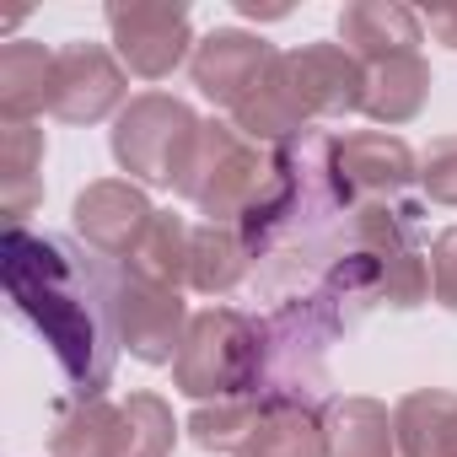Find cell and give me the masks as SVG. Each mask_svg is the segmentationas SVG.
Instances as JSON below:
<instances>
[{"instance_id":"3957f363","label":"cell","mask_w":457,"mask_h":457,"mask_svg":"<svg viewBox=\"0 0 457 457\" xmlns=\"http://www.w3.org/2000/svg\"><path fill=\"white\" fill-rule=\"evenodd\" d=\"M270 167H275V145H253L237 124L204 119L183 156L172 194L215 226H243V215L270 183Z\"/></svg>"},{"instance_id":"9c48e42d","label":"cell","mask_w":457,"mask_h":457,"mask_svg":"<svg viewBox=\"0 0 457 457\" xmlns=\"http://www.w3.org/2000/svg\"><path fill=\"white\" fill-rule=\"evenodd\" d=\"M113 318H119V345L140 361V366H172L183 339H188V302L183 291L135 280V275H113Z\"/></svg>"},{"instance_id":"7402d4cb","label":"cell","mask_w":457,"mask_h":457,"mask_svg":"<svg viewBox=\"0 0 457 457\" xmlns=\"http://www.w3.org/2000/svg\"><path fill=\"white\" fill-rule=\"evenodd\" d=\"M188 248H194V226L183 215H172V210H156V220L145 226V237L135 243V253L119 270L135 275V280L183 291L188 286Z\"/></svg>"},{"instance_id":"d6986e66","label":"cell","mask_w":457,"mask_h":457,"mask_svg":"<svg viewBox=\"0 0 457 457\" xmlns=\"http://www.w3.org/2000/svg\"><path fill=\"white\" fill-rule=\"evenodd\" d=\"M253 248L237 226H215V220H199L194 226V248H188V291L199 296H232L248 270H253Z\"/></svg>"},{"instance_id":"cb8c5ba5","label":"cell","mask_w":457,"mask_h":457,"mask_svg":"<svg viewBox=\"0 0 457 457\" xmlns=\"http://www.w3.org/2000/svg\"><path fill=\"white\" fill-rule=\"evenodd\" d=\"M264 414V393H248V398H226V403H199L188 414V441L199 452H220V457H243L253 425Z\"/></svg>"},{"instance_id":"7c38bea8","label":"cell","mask_w":457,"mask_h":457,"mask_svg":"<svg viewBox=\"0 0 457 457\" xmlns=\"http://www.w3.org/2000/svg\"><path fill=\"white\" fill-rule=\"evenodd\" d=\"M286 71H291V87H296V97H302V108H307L312 124L361 113L366 65L345 44H302V49H286Z\"/></svg>"},{"instance_id":"5bb4252c","label":"cell","mask_w":457,"mask_h":457,"mask_svg":"<svg viewBox=\"0 0 457 457\" xmlns=\"http://www.w3.org/2000/svg\"><path fill=\"white\" fill-rule=\"evenodd\" d=\"M328 457H398L393 409L371 393H334L323 409Z\"/></svg>"},{"instance_id":"4316f807","label":"cell","mask_w":457,"mask_h":457,"mask_svg":"<svg viewBox=\"0 0 457 457\" xmlns=\"http://www.w3.org/2000/svg\"><path fill=\"white\" fill-rule=\"evenodd\" d=\"M420 17H425V33H430L436 44L457 49V6H425Z\"/></svg>"},{"instance_id":"ac0fdd59","label":"cell","mask_w":457,"mask_h":457,"mask_svg":"<svg viewBox=\"0 0 457 457\" xmlns=\"http://www.w3.org/2000/svg\"><path fill=\"white\" fill-rule=\"evenodd\" d=\"M259 393H264V387H259ZM243 457H328L323 409H318V403H296V398L264 393V414H259V425H253Z\"/></svg>"},{"instance_id":"8fae6325","label":"cell","mask_w":457,"mask_h":457,"mask_svg":"<svg viewBox=\"0 0 457 457\" xmlns=\"http://www.w3.org/2000/svg\"><path fill=\"white\" fill-rule=\"evenodd\" d=\"M275 44H264L259 33H248V28H210L204 38H199V49H194V60H188V76H194V87L215 103V108H237L259 81H264V71L275 65Z\"/></svg>"},{"instance_id":"ba28073f","label":"cell","mask_w":457,"mask_h":457,"mask_svg":"<svg viewBox=\"0 0 457 457\" xmlns=\"http://www.w3.org/2000/svg\"><path fill=\"white\" fill-rule=\"evenodd\" d=\"M129 108V71L108 44H60L54 49V81H49V113L60 124H103Z\"/></svg>"},{"instance_id":"ffe728a7","label":"cell","mask_w":457,"mask_h":457,"mask_svg":"<svg viewBox=\"0 0 457 457\" xmlns=\"http://www.w3.org/2000/svg\"><path fill=\"white\" fill-rule=\"evenodd\" d=\"M49 81H54V49L33 38L0 49V124H33V113H49Z\"/></svg>"},{"instance_id":"83f0119b","label":"cell","mask_w":457,"mask_h":457,"mask_svg":"<svg viewBox=\"0 0 457 457\" xmlns=\"http://www.w3.org/2000/svg\"><path fill=\"white\" fill-rule=\"evenodd\" d=\"M237 12H243V17H259V22H280V17H291V6H259V0H237Z\"/></svg>"},{"instance_id":"44dd1931","label":"cell","mask_w":457,"mask_h":457,"mask_svg":"<svg viewBox=\"0 0 457 457\" xmlns=\"http://www.w3.org/2000/svg\"><path fill=\"white\" fill-rule=\"evenodd\" d=\"M113 441H119V403L113 398L65 393L54 403V425H49L54 457H113Z\"/></svg>"},{"instance_id":"30bf717a","label":"cell","mask_w":457,"mask_h":457,"mask_svg":"<svg viewBox=\"0 0 457 457\" xmlns=\"http://www.w3.org/2000/svg\"><path fill=\"white\" fill-rule=\"evenodd\" d=\"M156 220V204L145 199L140 183L129 178H97L76 194L71 204V226H76V237L97 253V259H129L135 243L145 237V226Z\"/></svg>"},{"instance_id":"d4e9b609","label":"cell","mask_w":457,"mask_h":457,"mask_svg":"<svg viewBox=\"0 0 457 457\" xmlns=\"http://www.w3.org/2000/svg\"><path fill=\"white\" fill-rule=\"evenodd\" d=\"M420 194L430 204L457 210V135H436L420 156Z\"/></svg>"},{"instance_id":"8992f818","label":"cell","mask_w":457,"mask_h":457,"mask_svg":"<svg viewBox=\"0 0 457 457\" xmlns=\"http://www.w3.org/2000/svg\"><path fill=\"white\" fill-rule=\"evenodd\" d=\"M103 22L113 33V54L140 81H167L199 49L188 6H178V0H113V6H103Z\"/></svg>"},{"instance_id":"7a4b0ae2","label":"cell","mask_w":457,"mask_h":457,"mask_svg":"<svg viewBox=\"0 0 457 457\" xmlns=\"http://www.w3.org/2000/svg\"><path fill=\"white\" fill-rule=\"evenodd\" d=\"M270 350L264 323L237 307H204L188 323V339L172 361V387L194 403H226L264 387Z\"/></svg>"},{"instance_id":"4fadbf2b","label":"cell","mask_w":457,"mask_h":457,"mask_svg":"<svg viewBox=\"0 0 457 457\" xmlns=\"http://www.w3.org/2000/svg\"><path fill=\"white\" fill-rule=\"evenodd\" d=\"M339 44L361 65H377L393 54H420L425 17L414 6H398V0H350L339 12Z\"/></svg>"},{"instance_id":"277c9868","label":"cell","mask_w":457,"mask_h":457,"mask_svg":"<svg viewBox=\"0 0 457 457\" xmlns=\"http://www.w3.org/2000/svg\"><path fill=\"white\" fill-rule=\"evenodd\" d=\"M264 323V350H270V371H264V393L275 398H296V403H318L328 409V345L339 334H350V318L339 312V302L318 286L302 296H286Z\"/></svg>"},{"instance_id":"52a82bcc","label":"cell","mask_w":457,"mask_h":457,"mask_svg":"<svg viewBox=\"0 0 457 457\" xmlns=\"http://www.w3.org/2000/svg\"><path fill=\"white\" fill-rule=\"evenodd\" d=\"M328 178L345 210L387 204V199H403L409 183H420V156L393 129H350V135H334Z\"/></svg>"},{"instance_id":"484cf974","label":"cell","mask_w":457,"mask_h":457,"mask_svg":"<svg viewBox=\"0 0 457 457\" xmlns=\"http://www.w3.org/2000/svg\"><path fill=\"white\" fill-rule=\"evenodd\" d=\"M430 302L457 312V226H441L430 237Z\"/></svg>"},{"instance_id":"603a6c76","label":"cell","mask_w":457,"mask_h":457,"mask_svg":"<svg viewBox=\"0 0 457 457\" xmlns=\"http://www.w3.org/2000/svg\"><path fill=\"white\" fill-rule=\"evenodd\" d=\"M178 420H172V403L162 393H129L119 403V441H113V457H172L178 446Z\"/></svg>"},{"instance_id":"e0dca14e","label":"cell","mask_w":457,"mask_h":457,"mask_svg":"<svg viewBox=\"0 0 457 457\" xmlns=\"http://www.w3.org/2000/svg\"><path fill=\"white\" fill-rule=\"evenodd\" d=\"M398 457H457V393L414 387L393 403Z\"/></svg>"},{"instance_id":"6da1fadb","label":"cell","mask_w":457,"mask_h":457,"mask_svg":"<svg viewBox=\"0 0 457 457\" xmlns=\"http://www.w3.org/2000/svg\"><path fill=\"white\" fill-rule=\"evenodd\" d=\"M113 275L119 270H108V259H92L71 237L6 226V243H0L6 296L54 350L65 387L76 398H108L124 350L113 318Z\"/></svg>"},{"instance_id":"9a60e30c","label":"cell","mask_w":457,"mask_h":457,"mask_svg":"<svg viewBox=\"0 0 457 457\" xmlns=\"http://www.w3.org/2000/svg\"><path fill=\"white\" fill-rule=\"evenodd\" d=\"M430 103V60L425 54H393V60H377L366 65V97H361V113L371 124H414Z\"/></svg>"},{"instance_id":"5b68a950","label":"cell","mask_w":457,"mask_h":457,"mask_svg":"<svg viewBox=\"0 0 457 457\" xmlns=\"http://www.w3.org/2000/svg\"><path fill=\"white\" fill-rule=\"evenodd\" d=\"M199 113L172 97V92H140L129 97V108L113 119L108 129V151L119 162V172H129V183L140 188H172L183 172V156L199 135Z\"/></svg>"},{"instance_id":"2e32d148","label":"cell","mask_w":457,"mask_h":457,"mask_svg":"<svg viewBox=\"0 0 457 457\" xmlns=\"http://www.w3.org/2000/svg\"><path fill=\"white\" fill-rule=\"evenodd\" d=\"M44 129L38 124H0V210L6 226H28L44 204Z\"/></svg>"}]
</instances>
